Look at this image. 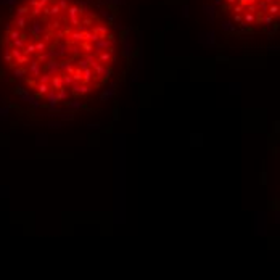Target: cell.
<instances>
[{"label": "cell", "mask_w": 280, "mask_h": 280, "mask_svg": "<svg viewBox=\"0 0 280 280\" xmlns=\"http://www.w3.org/2000/svg\"><path fill=\"white\" fill-rule=\"evenodd\" d=\"M218 2L219 0H216V5H218ZM274 5H278V0H235V3L230 7L232 18L240 26L243 16L250 15L254 18V26L258 24L272 26L275 18H272L269 15V10Z\"/></svg>", "instance_id": "1"}, {"label": "cell", "mask_w": 280, "mask_h": 280, "mask_svg": "<svg viewBox=\"0 0 280 280\" xmlns=\"http://www.w3.org/2000/svg\"><path fill=\"white\" fill-rule=\"evenodd\" d=\"M47 97V101H48V106H53V108H56V105H58V97H56V92H53V90H50V92L45 95Z\"/></svg>", "instance_id": "2"}, {"label": "cell", "mask_w": 280, "mask_h": 280, "mask_svg": "<svg viewBox=\"0 0 280 280\" xmlns=\"http://www.w3.org/2000/svg\"><path fill=\"white\" fill-rule=\"evenodd\" d=\"M68 105H69L71 110H77V108H81V106H82V103H81L79 100H73V101H69Z\"/></svg>", "instance_id": "3"}]
</instances>
